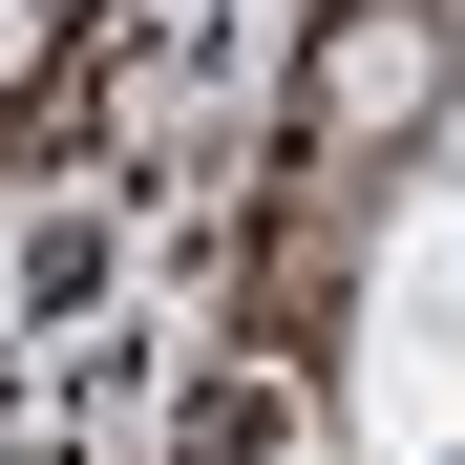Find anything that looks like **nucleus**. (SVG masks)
<instances>
[{
    "label": "nucleus",
    "mask_w": 465,
    "mask_h": 465,
    "mask_svg": "<svg viewBox=\"0 0 465 465\" xmlns=\"http://www.w3.org/2000/svg\"><path fill=\"white\" fill-rule=\"evenodd\" d=\"M444 148H465V64H444Z\"/></svg>",
    "instance_id": "obj_3"
},
{
    "label": "nucleus",
    "mask_w": 465,
    "mask_h": 465,
    "mask_svg": "<svg viewBox=\"0 0 465 465\" xmlns=\"http://www.w3.org/2000/svg\"><path fill=\"white\" fill-rule=\"evenodd\" d=\"M402 127H444V22L423 0H318V85H296V148H402Z\"/></svg>",
    "instance_id": "obj_1"
},
{
    "label": "nucleus",
    "mask_w": 465,
    "mask_h": 465,
    "mask_svg": "<svg viewBox=\"0 0 465 465\" xmlns=\"http://www.w3.org/2000/svg\"><path fill=\"white\" fill-rule=\"evenodd\" d=\"M360 444L381 465H444L465 444V318L402 296V275H381V339H360Z\"/></svg>",
    "instance_id": "obj_2"
},
{
    "label": "nucleus",
    "mask_w": 465,
    "mask_h": 465,
    "mask_svg": "<svg viewBox=\"0 0 465 465\" xmlns=\"http://www.w3.org/2000/svg\"><path fill=\"white\" fill-rule=\"evenodd\" d=\"M444 465H465V444H444Z\"/></svg>",
    "instance_id": "obj_4"
}]
</instances>
